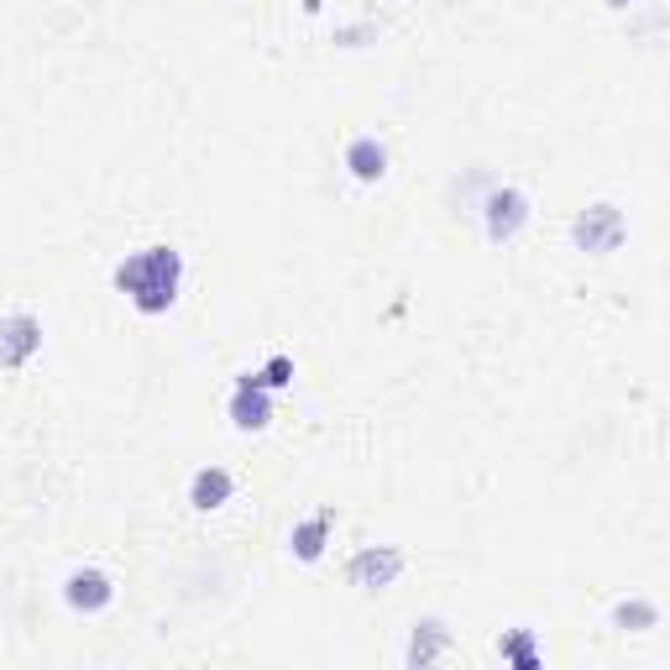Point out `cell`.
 <instances>
[{
	"label": "cell",
	"mask_w": 670,
	"mask_h": 670,
	"mask_svg": "<svg viewBox=\"0 0 670 670\" xmlns=\"http://www.w3.org/2000/svg\"><path fill=\"white\" fill-rule=\"evenodd\" d=\"M179 278H184V257L179 246H142L126 263H115V289L132 299L142 315H162L179 299Z\"/></svg>",
	"instance_id": "1"
},
{
	"label": "cell",
	"mask_w": 670,
	"mask_h": 670,
	"mask_svg": "<svg viewBox=\"0 0 670 670\" xmlns=\"http://www.w3.org/2000/svg\"><path fill=\"white\" fill-rule=\"evenodd\" d=\"M483 220H487V236H492V242H513V236L524 231V220H529V194L513 184L487 188Z\"/></svg>",
	"instance_id": "2"
},
{
	"label": "cell",
	"mask_w": 670,
	"mask_h": 670,
	"mask_svg": "<svg viewBox=\"0 0 670 670\" xmlns=\"http://www.w3.org/2000/svg\"><path fill=\"white\" fill-rule=\"evenodd\" d=\"M623 231H629V226H623V210H618V205H587V210L571 220L576 246H582V252H597V257L613 252V246L623 242Z\"/></svg>",
	"instance_id": "3"
},
{
	"label": "cell",
	"mask_w": 670,
	"mask_h": 670,
	"mask_svg": "<svg viewBox=\"0 0 670 670\" xmlns=\"http://www.w3.org/2000/svg\"><path fill=\"white\" fill-rule=\"evenodd\" d=\"M42 351V320L16 309L0 320V367H27L32 356Z\"/></svg>",
	"instance_id": "4"
},
{
	"label": "cell",
	"mask_w": 670,
	"mask_h": 670,
	"mask_svg": "<svg viewBox=\"0 0 670 670\" xmlns=\"http://www.w3.org/2000/svg\"><path fill=\"white\" fill-rule=\"evenodd\" d=\"M399 571H403V550H399V545H367V550H356V561L346 565L351 587H362V592L388 587Z\"/></svg>",
	"instance_id": "5"
},
{
	"label": "cell",
	"mask_w": 670,
	"mask_h": 670,
	"mask_svg": "<svg viewBox=\"0 0 670 670\" xmlns=\"http://www.w3.org/2000/svg\"><path fill=\"white\" fill-rule=\"evenodd\" d=\"M110 597H115V587H110L106 571H95V565L69 571V582H63V602L74 613H100V608H110Z\"/></svg>",
	"instance_id": "6"
},
{
	"label": "cell",
	"mask_w": 670,
	"mask_h": 670,
	"mask_svg": "<svg viewBox=\"0 0 670 670\" xmlns=\"http://www.w3.org/2000/svg\"><path fill=\"white\" fill-rule=\"evenodd\" d=\"M231 492H236V483H231L226 466H199L194 483H188V503H194L199 513H215V509L231 503Z\"/></svg>",
	"instance_id": "7"
},
{
	"label": "cell",
	"mask_w": 670,
	"mask_h": 670,
	"mask_svg": "<svg viewBox=\"0 0 670 670\" xmlns=\"http://www.w3.org/2000/svg\"><path fill=\"white\" fill-rule=\"evenodd\" d=\"M268 419H272L268 388H257V382H236V393H231V425L236 429H268Z\"/></svg>",
	"instance_id": "8"
},
{
	"label": "cell",
	"mask_w": 670,
	"mask_h": 670,
	"mask_svg": "<svg viewBox=\"0 0 670 670\" xmlns=\"http://www.w3.org/2000/svg\"><path fill=\"white\" fill-rule=\"evenodd\" d=\"M346 168L356 184H377L382 173H388V147L377 142V136H351L346 142Z\"/></svg>",
	"instance_id": "9"
},
{
	"label": "cell",
	"mask_w": 670,
	"mask_h": 670,
	"mask_svg": "<svg viewBox=\"0 0 670 670\" xmlns=\"http://www.w3.org/2000/svg\"><path fill=\"white\" fill-rule=\"evenodd\" d=\"M446 649H451V629H446L440 618L414 623V634H409V666H425V660L446 655Z\"/></svg>",
	"instance_id": "10"
},
{
	"label": "cell",
	"mask_w": 670,
	"mask_h": 670,
	"mask_svg": "<svg viewBox=\"0 0 670 670\" xmlns=\"http://www.w3.org/2000/svg\"><path fill=\"white\" fill-rule=\"evenodd\" d=\"M325 539H330V509H320L315 519L294 524L289 545H294V556H299V561H320V556H325Z\"/></svg>",
	"instance_id": "11"
},
{
	"label": "cell",
	"mask_w": 670,
	"mask_h": 670,
	"mask_svg": "<svg viewBox=\"0 0 670 670\" xmlns=\"http://www.w3.org/2000/svg\"><path fill=\"white\" fill-rule=\"evenodd\" d=\"M613 623L618 629H655L660 623V608L649 597H634V602H618L613 608Z\"/></svg>",
	"instance_id": "12"
},
{
	"label": "cell",
	"mask_w": 670,
	"mask_h": 670,
	"mask_svg": "<svg viewBox=\"0 0 670 670\" xmlns=\"http://www.w3.org/2000/svg\"><path fill=\"white\" fill-rule=\"evenodd\" d=\"M503 649V660H513V666H524V670H535L539 666V655H535V634L529 629H513L509 639L498 644Z\"/></svg>",
	"instance_id": "13"
},
{
	"label": "cell",
	"mask_w": 670,
	"mask_h": 670,
	"mask_svg": "<svg viewBox=\"0 0 670 670\" xmlns=\"http://www.w3.org/2000/svg\"><path fill=\"white\" fill-rule=\"evenodd\" d=\"M289 377H294V362H289V356H272L263 373H242L236 382H257V388H283Z\"/></svg>",
	"instance_id": "14"
},
{
	"label": "cell",
	"mask_w": 670,
	"mask_h": 670,
	"mask_svg": "<svg viewBox=\"0 0 670 670\" xmlns=\"http://www.w3.org/2000/svg\"><path fill=\"white\" fill-rule=\"evenodd\" d=\"M608 5H613V11H623V5H634V0H608Z\"/></svg>",
	"instance_id": "15"
}]
</instances>
